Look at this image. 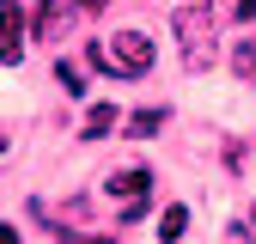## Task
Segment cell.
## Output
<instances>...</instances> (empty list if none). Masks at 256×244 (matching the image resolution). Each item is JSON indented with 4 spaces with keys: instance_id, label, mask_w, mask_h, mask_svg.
<instances>
[{
    "instance_id": "6da1fadb",
    "label": "cell",
    "mask_w": 256,
    "mask_h": 244,
    "mask_svg": "<svg viewBox=\"0 0 256 244\" xmlns=\"http://www.w3.org/2000/svg\"><path fill=\"white\" fill-rule=\"evenodd\" d=\"M177 49L189 68H214L220 37H214V6H183L177 12Z\"/></svg>"
},
{
    "instance_id": "7a4b0ae2",
    "label": "cell",
    "mask_w": 256,
    "mask_h": 244,
    "mask_svg": "<svg viewBox=\"0 0 256 244\" xmlns=\"http://www.w3.org/2000/svg\"><path fill=\"white\" fill-rule=\"evenodd\" d=\"M152 37H146V30H122V37L110 43V61H116V74L122 80H140V74H152Z\"/></svg>"
},
{
    "instance_id": "3957f363",
    "label": "cell",
    "mask_w": 256,
    "mask_h": 244,
    "mask_svg": "<svg viewBox=\"0 0 256 244\" xmlns=\"http://www.w3.org/2000/svg\"><path fill=\"white\" fill-rule=\"evenodd\" d=\"M80 6H86V0H37V12H30V37H43V43L68 37V24H74Z\"/></svg>"
},
{
    "instance_id": "277c9868",
    "label": "cell",
    "mask_w": 256,
    "mask_h": 244,
    "mask_svg": "<svg viewBox=\"0 0 256 244\" xmlns=\"http://www.w3.org/2000/svg\"><path fill=\"white\" fill-rule=\"evenodd\" d=\"M0 61L6 68L24 61V6L18 0H0Z\"/></svg>"
},
{
    "instance_id": "5b68a950",
    "label": "cell",
    "mask_w": 256,
    "mask_h": 244,
    "mask_svg": "<svg viewBox=\"0 0 256 244\" xmlns=\"http://www.w3.org/2000/svg\"><path fill=\"white\" fill-rule=\"evenodd\" d=\"M110 196H122V202L152 196V171H146V165H140V171H116V177H110Z\"/></svg>"
},
{
    "instance_id": "8992f818",
    "label": "cell",
    "mask_w": 256,
    "mask_h": 244,
    "mask_svg": "<svg viewBox=\"0 0 256 244\" xmlns=\"http://www.w3.org/2000/svg\"><path fill=\"white\" fill-rule=\"evenodd\" d=\"M158 128H165V110H134V116H122V134H128V140H152Z\"/></svg>"
},
{
    "instance_id": "52a82bcc",
    "label": "cell",
    "mask_w": 256,
    "mask_h": 244,
    "mask_svg": "<svg viewBox=\"0 0 256 244\" xmlns=\"http://www.w3.org/2000/svg\"><path fill=\"white\" fill-rule=\"evenodd\" d=\"M116 122H122V116H116V104H92V116H86V128H80V134H86V140H104Z\"/></svg>"
},
{
    "instance_id": "ba28073f",
    "label": "cell",
    "mask_w": 256,
    "mask_h": 244,
    "mask_svg": "<svg viewBox=\"0 0 256 244\" xmlns=\"http://www.w3.org/2000/svg\"><path fill=\"white\" fill-rule=\"evenodd\" d=\"M183 232H189V208L177 202V208H165V220H158V238H165V244H177Z\"/></svg>"
},
{
    "instance_id": "9c48e42d",
    "label": "cell",
    "mask_w": 256,
    "mask_h": 244,
    "mask_svg": "<svg viewBox=\"0 0 256 244\" xmlns=\"http://www.w3.org/2000/svg\"><path fill=\"white\" fill-rule=\"evenodd\" d=\"M232 68H238V80L256 86V43H238V49H232Z\"/></svg>"
},
{
    "instance_id": "30bf717a",
    "label": "cell",
    "mask_w": 256,
    "mask_h": 244,
    "mask_svg": "<svg viewBox=\"0 0 256 244\" xmlns=\"http://www.w3.org/2000/svg\"><path fill=\"white\" fill-rule=\"evenodd\" d=\"M86 61H92V68H98L104 80H122V74H116V61H110V49H104V43H92V49H86Z\"/></svg>"
},
{
    "instance_id": "8fae6325",
    "label": "cell",
    "mask_w": 256,
    "mask_h": 244,
    "mask_svg": "<svg viewBox=\"0 0 256 244\" xmlns=\"http://www.w3.org/2000/svg\"><path fill=\"white\" fill-rule=\"evenodd\" d=\"M140 220H146V196H134V202L116 214V226H140Z\"/></svg>"
},
{
    "instance_id": "7c38bea8",
    "label": "cell",
    "mask_w": 256,
    "mask_h": 244,
    "mask_svg": "<svg viewBox=\"0 0 256 244\" xmlns=\"http://www.w3.org/2000/svg\"><path fill=\"white\" fill-rule=\"evenodd\" d=\"M55 74H61V86H68V92H86V74H80V68H55Z\"/></svg>"
},
{
    "instance_id": "4fadbf2b",
    "label": "cell",
    "mask_w": 256,
    "mask_h": 244,
    "mask_svg": "<svg viewBox=\"0 0 256 244\" xmlns=\"http://www.w3.org/2000/svg\"><path fill=\"white\" fill-rule=\"evenodd\" d=\"M256 18V0H238V24H250Z\"/></svg>"
},
{
    "instance_id": "5bb4252c",
    "label": "cell",
    "mask_w": 256,
    "mask_h": 244,
    "mask_svg": "<svg viewBox=\"0 0 256 244\" xmlns=\"http://www.w3.org/2000/svg\"><path fill=\"white\" fill-rule=\"evenodd\" d=\"M0 244H18V232H12V226H6V220H0Z\"/></svg>"
},
{
    "instance_id": "9a60e30c",
    "label": "cell",
    "mask_w": 256,
    "mask_h": 244,
    "mask_svg": "<svg viewBox=\"0 0 256 244\" xmlns=\"http://www.w3.org/2000/svg\"><path fill=\"white\" fill-rule=\"evenodd\" d=\"M80 244H116V238H80Z\"/></svg>"
},
{
    "instance_id": "2e32d148",
    "label": "cell",
    "mask_w": 256,
    "mask_h": 244,
    "mask_svg": "<svg viewBox=\"0 0 256 244\" xmlns=\"http://www.w3.org/2000/svg\"><path fill=\"white\" fill-rule=\"evenodd\" d=\"M86 6H110V0H86Z\"/></svg>"
},
{
    "instance_id": "e0dca14e",
    "label": "cell",
    "mask_w": 256,
    "mask_h": 244,
    "mask_svg": "<svg viewBox=\"0 0 256 244\" xmlns=\"http://www.w3.org/2000/svg\"><path fill=\"white\" fill-rule=\"evenodd\" d=\"M61 244H68V238H61Z\"/></svg>"
}]
</instances>
